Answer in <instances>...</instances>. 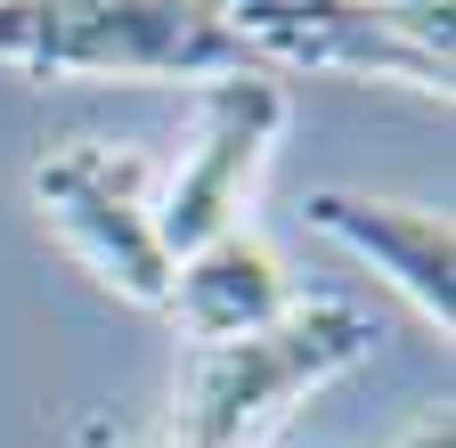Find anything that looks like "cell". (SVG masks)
Returning <instances> with one entry per match:
<instances>
[{
	"label": "cell",
	"mask_w": 456,
	"mask_h": 448,
	"mask_svg": "<svg viewBox=\"0 0 456 448\" xmlns=\"http://www.w3.org/2000/svg\"><path fill=\"white\" fill-rule=\"evenodd\" d=\"M0 66L106 82H220L261 74L228 0H0Z\"/></svg>",
	"instance_id": "6da1fadb"
},
{
	"label": "cell",
	"mask_w": 456,
	"mask_h": 448,
	"mask_svg": "<svg viewBox=\"0 0 456 448\" xmlns=\"http://www.w3.org/2000/svg\"><path fill=\"white\" fill-rule=\"evenodd\" d=\"M155 448H171V440H155Z\"/></svg>",
	"instance_id": "9c48e42d"
},
{
	"label": "cell",
	"mask_w": 456,
	"mask_h": 448,
	"mask_svg": "<svg viewBox=\"0 0 456 448\" xmlns=\"http://www.w3.org/2000/svg\"><path fill=\"white\" fill-rule=\"evenodd\" d=\"M310 229L342 237L359 261H375L399 294H408L440 334L456 318V229L440 204H408V196H359V188H318L310 196Z\"/></svg>",
	"instance_id": "8992f818"
},
{
	"label": "cell",
	"mask_w": 456,
	"mask_h": 448,
	"mask_svg": "<svg viewBox=\"0 0 456 448\" xmlns=\"http://www.w3.org/2000/svg\"><path fill=\"white\" fill-rule=\"evenodd\" d=\"M285 302H294V294H285V261L253 229H228V237L196 245L188 261H171V294H163V310L180 318V334H188V351L269 326Z\"/></svg>",
	"instance_id": "52a82bcc"
},
{
	"label": "cell",
	"mask_w": 456,
	"mask_h": 448,
	"mask_svg": "<svg viewBox=\"0 0 456 448\" xmlns=\"http://www.w3.org/2000/svg\"><path fill=\"white\" fill-rule=\"evenodd\" d=\"M399 448H456V424H448V408H432V416H416V432L399 440Z\"/></svg>",
	"instance_id": "ba28073f"
},
{
	"label": "cell",
	"mask_w": 456,
	"mask_h": 448,
	"mask_svg": "<svg viewBox=\"0 0 456 448\" xmlns=\"http://www.w3.org/2000/svg\"><path fill=\"white\" fill-rule=\"evenodd\" d=\"M375 351V326L351 302H285L269 326L196 343L180 375V432L171 448H261L294 400Z\"/></svg>",
	"instance_id": "7a4b0ae2"
},
{
	"label": "cell",
	"mask_w": 456,
	"mask_h": 448,
	"mask_svg": "<svg viewBox=\"0 0 456 448\" xmlns=\"http://www.w3.org/2000/svg\"><path fill=\"white\" fill-rule=\"evenodd\" d=\"M285 131V82L277 74H220L196 98V147L155 188V245L188 261L196 245L245 229V196Z\"/></svg>",
	"instance_id": "5b68a950"
},
{
	"label": "cell",
	"mask_w": 456,
	"mask_h": 448,
	"mask_svg": "<svg viewBox=\"0 0 456 448\" xmlns=\"http://www.w3.org/2000/svg\"><path fill=\"white\" fill-rule=\"evenodd\" d=\"M253 66L383 74L448 98V0H228Z\"/></svg>",
	"instance_id": "3957f363"
},
{
	"label": "cell",
	"mask_w": 456,
	"mask_h": 448,
	"mask_svg": "<svg viewBox=\"0 0 456 448\" xmlns=\"http://www.w3.org/2000/svg\"><path fill=\"white\" fill-rule=\"evenodd\" d=\"M33 204L57 237H66L98 286H114L139 310H163L171 294V253L155 245V163L131 147H57L41 172H33Z\"/></svg>",
	"instance_id": "277c9868"
}]
</instances>
